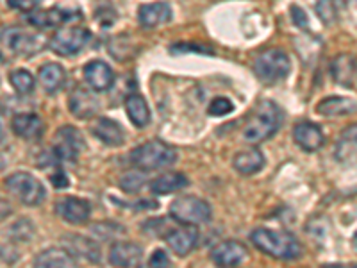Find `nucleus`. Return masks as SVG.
<instances>
[{"label":"nucleus","mask_w":357,"mask_h":268,"mask_svg":"<svg viewBox=\"0 0 357 268\" xmlns=\"http://www.w3.org/2000/svg\"><path fill=\"white\" fill-rule=\"evenodd\" d=\"M331 72L337 84L345 86V88L356 86V59L350 54H340L337 57H334Z\"/></svg>","instance_id":"nucleus-24"},{"label":"nucleus","mask_w":357,"mask_h":268,"mask_svg":"<svg viewBox=\"0 0 357 268\" xmlns=\"http://www.w3.org/2000/svg\"><path fill=\"white\" fill-rule=\"evenodd\" d=\"M293 140L302 151L317 152L325 143V134L320 126L312 122H298L293 127Z\"/></svg>","instance_id":"nucleus-14"},{"label":"nucleus","mask_w":357,"mask_h":268,"mask_svg":"<svg viewBox=\"0 0 357 268\" xmlns=\"http://www.w3.org/2000/svg\"><path fill=\"white\" fill-rule=\"evenodd\" d=\"M130 161L142 170H161V168L172 167L177 161V151L165 142L152 140V142L136 147L130 152Z\"/></svg>","instance_id":"nucleus-4"},{"label":"nucleus","mask_w":357,"mask_h":268,"mask_svg":"<svg viewBox=\"0 0 357 268\" xmlns=\"http://www.w3.org/2000/svg\"><path fill=\"white\" fill-rule=\"evenodd\" d=\"M199 238L200 234L197 225H181V228L168 229L165 232V241H167L168 248H172L181 258L188 256L197 247Z\"/></svg>","instance_id":"nucleus-11"},{"label":"nucleus","mask_w":357,"mask_h":268,"mask_svg":"<svg viewBox=\"0 0 357 268\" xmlns=\"http://www.w3.org/2000/svg\"><path fill=\"white\" fill-rule=\"evenodd\" d=\"M190 184L188 177L178 172H170L155 177L151 183V191L154 195H170L174 191H181Z\"/></svg>","instance_id":"nucleus-26"},{"label":"nucleus","mask_w":357,"mask_h":268,"mask_svg":"<svg viewBox=\"0 0 357 268\" xmlns=\"http://www.w3.org/2000/svg\"><path fill=\"white\" fill-rule=\"evenodd\" d=\"M50 183L56 188H68L70 181L68 177H66V172L61 170V168H57V170L50 175Z\"/></svg>","instance_id":"nucleus-38"},{"label":"nucleus","mask_w":357,"mask_h":268,"mask_svg":"<svg viewBox=\"0 0 357 268\" xmlns=\"http://www.w3.org/2000/svg\"><path fill=\"white\" fill-rule=\"evenodd\" d=\"M248 256V251L243 244L234 240H227L213 247L211 260L216 267L222 268H236L240 267Z\"/></svg>","instance_id":"nucleus-12"},{"label":"nucleus","mask_w":357,"mask_h":268,"mask_svg":"<svg viewBox=\"0 0 357 268\" xmlns=\"http://www.w3.org/2000/svg\"><path fill=\"white\" fill-rule=\"evenodd\" d=\"M9 82H11V86L15 88V91L20 95H29L34 89V84H36L33 73L25 68L13 70V72L9 73Z\"/></svg>","instance_id":"nucleus-30"},{"label":"nucleus","mask_w":357,"mask_h":268,"mask_svg":"<svg viewBox=\"0 0 357 268\" xmlns=\"http://www.w3.org/2000/svg\"><path fill=\"white\" fill-rule=\"evenodd\" d=\"M149 268H170V258L162 248L152 252L151 260H149Z\"/></svg>","instance_id":"nucleus-37"},{"label":"nucleus","mask_w":357,"mask_h":268,"mask_svg":"<svg viewBox=\"0 0 357 268\" xmlns=\"http://www.w3.org/2000/svg\"><path fill=\"white\" fill-rule=\"evenodd\" d=\"M317 111L324 117H343L356 111V100L349 97H327L318 102Z\"/></svg>","instance_id":"nucleus-27"},{"label":"nucleus","mask_w":357,"mask_h":268,"mask_svg":"<svg viewBox=\"0 0 357 268\" xmlns=\"http://www.w3.org/2000/svg\"><path fill=\"white\" fill-rule=\"evenodd\" d=\"M232 111H234V104L225 97H216L209 104V107H207V113L211 114V117H225V114L232 113Z\"/></svg>","instance_id":"nucleus-33"},{"label":"nucleus","mask_w":357,"mask_h":268,"mask_svg":"<svg viewBox=\"0 0 357 268\" xmlns=\"http://www.w3.org/2000/svg\"><path fill=\"white\" fill-rule=\"evenodd\" d=\"M138 20L143 27L154 29L172 20V8L168 2H152L143 4L138 11Z\"/></svg>","instance_id":"nucleus-20"},{"label":"nucleus","mask_w":357,"mask_h":268,"mask_svg":"<svg viewBox=\"0 0 357 268\" xmlns=\"http://www.w3.org/2000/svg\"><path fill=\"white\" fill-rule=\"evenodd\" d=\"M91 40V33L84 27H65L59 29L49 41V47L54 54L63 57L75 56L84 49Z\"/></svg>","instance_id":"nucleus-9"},{"label":"nucleus","mask_w":357,"mask_h":268,"mask_svg":"<svg viewBox=\"0 0 357 268\" xmlns=\"http://www.w3.org/2000/svg\"><path fill=\"white\" fill-rule=\"evenodd\" d=\"M354 156H356V126H350L337 142L336 158L345 163L349 159H354Z\"/></svg>","instance_id":"nucleus-28"},{"label":"nucleus","mask_w":357,"mask_h":268,"mask_svg":"<svg viewBox=\"0 0 357 268\" xmlns=\"http://www.w3.org/2000/svg\"><path fill=\"white\" fill-rule=\"evenodd\" d=\"M91 232L100 240H113V238L122 236V232H126V228H122L120 223L107 220V222H98L91 225Z\"/></svg>","instance_id":"nucleus-31"},{"label":"nucleus","mask_w":357,"mask_h":268,"mask_svg":"<svg viewBox=\"0 0 357 268\" xmlns=\"http://www.w3.org/2000/svg\"><path fill=\"white\" fill-rule=\"evenodd\" d=\"M264 163H266V158L259 149H247V151H241L234 156L232 167L241 175H254L263 170Z\"/></svg>","instance_id":"nucleus-23"},{"label":"nucleus","mask_w":357,"mask_h":268,"mask_svg":"<svg viewBox=\"0 0 357 268\" xmlns=\"http://www.w3.org/2000/svg\"><path fill=\"white\" fill-rule=\"evenodd\" d=\"M6 188L13 197H17L22 204L29 207H36L47 197L43 184L29 172H15L6 179Z\"/></svg>","instance_id":"nucleus-6"},{"label":"nucleus","mask_w":357,"mask_h":268,"mask_svg":"<svg viewBox=\"0 0 357 268\" xmlns=\"http://www.w3.org/2000/svg\"><path fill=\"white\" fill-rule=\"evenodd\" d=\"M84 79L93 91H107L114 84V72L107 63L95 59L84 66Z\"/></svg>","instance_id":"nucleus-16"},{"label":"nucleus","mask_w":357,"mask_h":268,"mask_svg":"<svg viewBox=\"0 0 357 268\" xmlns=\"http://www.w3.org/2000/svg\"><path fill=\"white\" fill-rule=\"evenodd\" d=\"M41 2L43 0H8V6L15 11H20V13H33L36 9H40Z\"/></svg>","instance_id":"nucleus-35"},{"label":"nucleus","mask_w":357,"mask_h":268,"mask_svg":"<svg viewBox=\"0 0 357 268\" xmlns=\"http://www.w3.org/2000/svg\"><path fill=\"white\" fill-rule=\"evenodd\" d=\"M68 107L73 117L91 118L98 111V98L84 88H75L68 98Z\"/></svg>","instance_id":"nucleus-19"},{"label":"nucleus","mask_w":357,"mask_h":268,"mask_svg":"<svg viewBox=\"0 0 357 268\" xmlns=\"http://www.w3.org/2000/svg\"><path fill=\"white\" fill-rule=\"evenodd\" d=\"M43 38L31 34L22 27L0 29V63H8L17 57H29L40 52Z\"/></svg>","instance_id":"nucleus-3"},{"label":"nucleus","mask_w":357,"mask_h":268,"mask_svg":"<svg viewBox=\"0 0 357 268\" xmlns=\"http://www.w3.org/2000/svg\"><path fill=\"white\" fill-rule=\"evenodd\" d=\"M86 142L81 131L73 126H63L54 134L52 156L57 163L75 161L84 151Z\"/></svg>","instance_id":"nucleus-8"},{"label":"nucleus","mask_w":357,"mask_h":268,"mask_svg":"<svg viewBox=\"0 0 357 268\" xmlns=\"http://www.w3.org/2000/svg\"><path fill=\"white\" fill-rule=\"evenodd\" d=\"M81 18L79 9L70 8H50V9H36V11L29 13L27 22L29 25L38 29H56L61 25L70 24Z\"/></svg>","instance_id":"nucleus-10"},{"label":"nucleus","mask_w":357,"mask_h":268,"mask_svg":"<svg viewBox=\"0 0 357 268\" xmlns=\"http://www.w3.org/2000/svg\"><path fill=\"white\" fill-rule=\"evenodd\" d=\"M56 211L65 222L72 223V225H84L91 215V206L86 199L65 197V199L57 200Z\"/></svg>","instance_id":"nucleus-13"},{"label":"nucleus","mask_w":357,"mask_h":268,"mask_svg":"<svg viewBox=\"0 0 357 268\" xmlns=\"http://www.w3.org/2000/svg\"><path fill=\"white\" fill-rule=\"evenodd\" d=\"M250 241L254 247L275 260H296L302 256V244L288 231L270 228H257L252 231Z\"/></svg>","instance_id":"nucleus-1"},{"label":"nucleus","mask_w":357,"mask_h":268,"mask_svg":"<svg viewBox=\"0 0 357 268\" xmlns=\"http://www.w3.org/2000/svg\"><path fill=\"white\" fill-rule=\"evenodd\" d=\"M321 268H356L354 263H329V265H324Z\"/></svg>","instance_id":"nucleus-39"},{"label":"nucleus","mask_w":357,"mask_h":268,"mask_svg":"<svg viewBox=\"0 0 357 268\" xmlns=\"http://www.w3.org/2000/svg\"><path fill=\"white\" fill-rule=\"evenodd\" d=\"M146 183V175L139 170H130L126 172L120 179V188L127 193H138Z\"/></svg>","instance_id":"nucleus-32"},{"label":"nucleus","mask_w":357,"mask_h":268,"mask_svg":"<svg viewBox=\"0 0 357 268\" xmlns=\"http://www.w3.org/2000/svg\"><path fill=\"white\" fill-rule=\"evenodd\" d=\"M143 248L134 241H116L109 251V263L116 268H132L142 261Z\"/></svg>","instance_id":"nucleus-17"},{"label":"nucleus","mask_w":357,"mask_h":268,"mask_svg":"<svg viewBox=\"0 0 357 268\" xmlns=\"http://www.w3.org/2000/svg\"><path fill=\"white\" fill-rule=\"evenodd\" d=\"M289 15H291L293 24H295L296 27H301V29H307V27H309V17H307V13H305L304 9L301 8V6L293 4L291 8H289Z\"/></svg>","instance_id":"nucleus-36"},{"label":"nucleus","mask_w":357,"mask_h":268,"mask_svg":"<svg viewBox=\"0 0 357 268\" xmlns=\"http://www.w3.org/2000/svg\"><path fill=\"white\" fill-rule=\"evenodd\" d=\"M13 133L22 140H40L43 136L45 124L36 113H18L11 120Z\"/></svg>","instance_id":"nucleus-18"},{"label":"nucleus","mask_w":357,"mask_h":268,"mask_svg":"<svg viewBox=\"0 0 357 268\" xmlns=\"http://www.w3.org/2000/svg\"><path fill=\"white\" fill-rule=\"evenodd\" d=\"M33 268H81L75 258L65 248H47L34 260Z\"/></svg>","instance_id":"nucleus-21"},{"label":"nucleus","mask_w":357,"mask_h":268,"mask_svg":"<svg viewBox=\"0 0 357 268\" xmlns=\"http://www.w3.org/2000/svg\"><path fill=\"white\" fill-rule=\"evenodd\" d=\"M66 245H68L70 248H75V251L79 252V258H86V260L89 261H98V254H100V251H98L97 244H93V241L88 240V238H82V236H72V238L66 240Z\"/></svg>","instance_id":"nucleus-29"},{"label":"nucleus","mask_w":357,"mask_h":268,"mask_svg":"<svg viewBox=\"0 0 357 268\" xmlns=\"http://www.w3.org/2000/svg\"><path fill=\"white\" fill-rule=\"evenodd\" d=\"M170 216L183 225H200L211 222L213 209L209 202L195 195H183L170 204Z\"/></svg>","instance_id":"nucleus-5"},{"label":"nucleus","mask_w":357,"mask_h":268,"mask_svg":"<svg viewBox=\"0 0 357 268\" xmlns=\"http://www.w3.org/2000/svg\"><path fill=\"white\" fill-rule=\"evenodd\" d=\"M126 111H127V117H129V120L132 122V126L143 129V127H146L149 124H151V120H152L151 107H149L146 100L139 94L127 95Z\"/></svg>","instance_id":"nucleus-25"},{"label":"nucleus","mask_w":357,"mask_h":268,"mask_svg":"<svg viewBox=\"0 0 357 268\" xmlns=\"http://www.w3.org/2000/svg\"><path fill=\"white\" fill-rule=\"evenodd\" d=\"M291 70L289 56L280 49H268L261 52L254 61V72L264 82H279Z\"/></svg>","instance_id":"nucleus-7"},{"label":"nucleus","mask_w":357,"mask_h":268,"mask_svg":"<svg viewBox=\"0 0 357 268\" xmlns=\"http://www.w3.org/2000/svg\"><path fill=\"white\" fill-rule=\"evenodd\" d=\"M282 120H284V113L275 102L263 100L245 126L243 138L250 143H261L272 138L282 127Z\"/></svg>","instance_id":"nucleus-2"},{"label":"nucleus","mask_w":357,"mask_h":268,"mask_svg":"<svg viewBox=\"0 0 357 268\" xmlns=\"http://www.w3.org/2000/svg\"><path fill=\"white\" fill-rule=\"evenodd\" d=\"M91 133L107 147H120L126 143V131L113 118H97L91 126Z\"/></svg>","instance_id":"nucleus-15"},{"label":"nucleus","mask_w":357,"mask_h":268,"mask_svg":"<svg viewBox=\"0 0 357 268\" xmlns=\"http://www.w3.org/2000/svg\"><path fill=\"white\" fill-rule=\"evenodd\" d=\"M66 81V70L59 63H47L38 72V82L45 94H56Z\"/></svg>","instance_id":"nucleus-22"},{"label":"nucleus","mask_w":357,"mask_h":268,"mask_svg":"<svg viewBox=\"0 0 357 268\" xmlns=\"http://www.w3.org/2000/svg\"><path fill=\"white\" fill-rule=\"evenodd\" d=\"M317 13L325 24H333L336 20V6H334L333 0H318Z\"/></svg>","instance_id":"nucleus-34"}]
</instances>
